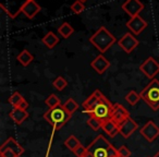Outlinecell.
I'll return each instance as SVG.
<instances>
[{
    "label": "cell",
    "instance_id": "19",
    "mask_svg": "<svg viewBox=\"0 0 159 157\" xmlns=\"http://www.w3.org/2000/svg\"><path fill=\"white\" fill-rule=\"evenodd\" d=\"M16 59H18V61L20 62L23 67H27L32 61H33V55H32L27 49H24L22 53H19Z\"/></svg>",
    "mask_w": 159,
    "mask_h": 157
},
{
    "label": "cell",
    "instance_id": "9",
    "mask_svg": "<svg viewBox=\"0 0 159 157\" xmlns=\"http://www.w3.org/2000/svg\"><path fill=\"white\" fill-rule=\"evenodd\" d=\"M146 26H147V22L139 16H133V18H131L130 20L126 22V27H128L134 35H139V34L146 29Z\"/></svg>",
    "mask_w": 159,
    "mask_h": 157
},
{
    "label": "cell",
    "instance_id": "26",
    "mask_svg": "<svg viewBox=\"0 0 159 157\" xmlns=\"http://www.w3.org/2000/svg\"><path fill=\"white\" fill-rule=\"evenodd\" d=\"M52 85L57 91H63V90L66 87V85H68V82H66V80L64 79V77L58 76L57 79L52 82Z\"/></svg>",
    "mask_w": 159,
    "mask_h": 157
},
{
    "label": "cell",
    "instance_id": "16",
    "mask_svg": "<svg viewBox=\"0 0 159 157\" xmlns=\"http://www.w3.org/2000/svg\"><path fill=\"white\" fill-rule=\"evenodd\" d=\"M9 116L14 121V123L20 126V124H22L23 122L29 118L30 115L26 110H22V109H20V108H13L10 111Z\"/></svg>",
    "mask_w": 159,
    "mask_h": 157
},
{
    "label": "cell",
    "instance_id": "29",
    "mask_svg": "<svg viewBox=\"0 0 159 157\" xmlns=\"http://www.w3.org/2000/svg\"><path fill=\"white\" fill-rule=\"evenodd\" d=\"M118 156L119 157H130L131 156V150H129L125 145H122L118 148Z\"/></svg>",
    "mask_w": 159,
    "mask_h": 157
},
{
    "label": "cell",
    "instance_id": "34",
    "mask_svg": "<svg viewBox=\"0 0 159 157\" xmlns=\"http://www.w3.org/2000/svg\"><path fill=\"white\" fill-rule=\"evenodd\" d=\"M80 1H82V2H85V1H87V0H80Z\"/></svg>",
    "mask_w": 159,
    "mask_h": 157
},
{
    "label": "cell",
    "instance_id": "17",
    "mask_svg": "<svg viewBox=\"0 0 159 157\" xmlns=\"http://www.w3.org/2000/svg\"><path fill=\"white\" fill-rule=\"evenodd\" d=\"M102 129L105 131V133L109 135L110 137H115L119 133V124H117L112 119H109L102 123Z\"/></svg>",
    "mask_w": 159,
    "mask_h": 157
},
{
    "label": "cell",
    "instance_id": "25",
    "mask_svg": "<svg viewBox=\"0 0 159 157\" xmlns=\"http://www.w3.org/2000/svg\"><path fill=\"white\" fill-rule=\"evenodd\" d=\"M139 99H142L141 95H139V94H137L135 91L129 92L128 95L125 96V100L131 105V106H134V105H136L137 103L139 102Z\"/></svg>",
    "mask_w": 159,
    "mask_h": 157
},
{
    "label": "cell",
    "instance_id": "23",
    "mask_svg": "<svg viewBox=\"0 0 159 157\" xmlns=\"http://www.w3.org/2000/svg\"><path fill=\"white\" fill-rule=\"evenodd\" d=\"M63 107H64V109L70 113V115H72L73 113H75V111L77 110V108H79V104H77L73 98H69V99H66V102L63 104Z\"/></svg>",
    "mask_w": 159,
    "mask_h": 157
},
{
    "label": "cell",
    "instance_id": "14",
    "mask_svg": "<svg viewBox=\"0 0 159 157\" xmlns=\"http://www.w3.org/2000/svg\"><path fill=\"white\" fill-rule=\"evenodd\" d=\"M91 67L98 73V74H102L105 73V71L110 67V62L108 61L106 57L104 55H99L91 62Z\"/></svg>",
    "mask_w": 159,
    "mask_h": 157
},
{
    "label": "cell",
    "instance_id": "7",
    "mask_svg": "<svg viewBox=\"0 0 159 157\" xmlns=\"http://www.w3.org/2000/svg\"><path fill=\"white\" fill-rule=\"evenodd\" d=\"M139 132H141V134L143 135L146 141L152 143L159 136V127L154 121L149 120V121L144 124L143 128L139 130Z\"/></svg>",
    "mask_w": 159,
    "mask_h": 157
},
{
    "label": "cell",
    "instance_id": "30",
    "mask_svg": "<svg viewBox=\"0 0 159 157\" xmlns=\"http://www.w3.org/2000/svg\"><path fill=\"white\" fill-rule=\"evenodd\" d=\"M73 153L76 157H84L85 154H86V147H84L83 145H80Z\"/></svg>",
    "mask_w": 159,
    "mask_h": 157
},
{
    "label": "cell",
    "instance_id": "27",
    "mask_svg": "<svg viewBox=\"0 0 159 157\" xmlns=\"http://www.w3.org/2000/svg\"><path fill=\"white\" fill-rule=\"evenodd\" d=\"M71 10H72V12H73V13H75V14L82 13V12L85 10L84 2L80 1V0H76V1H75V2H73L72 6H71Z\"/></svg>",
    "mask_w": 159,
    "mask_h": 157
},
{
    "label": "cell",
    "instance_id": "13",
    "mask_svg": "<svg viewBox=\"0 0 159 157\" xmlns=\"http://www.w3.org/2000/svg\"><path fill=\"white\" fill-rule=\"evenodd\" d=\"M130 117V113L129 111L122 106L121 104L117 103V104L113 105L112 113H111V119L116 122L117 124H121L124 120H126Z\"/></svg>",
    "mask_w": 159,
    "mask_h": 157
},
{
    "label": "cell",
    "instance_id": "3",
    "mask_svg": "<svg viewBox=\"0 0 159 157\" xmlns=\"http://www.w3.org/2000/svg\"><path fill=\"white\" fill-rule=\"evenodd\" d=\"M71 116L68 111L64 109L63 105L50 108L44 113V119L55 130H59L71 119Z\"/></svg>",
    "mask_w": 159,
    "mask_h": 157
},
{
    "label": "cell",
    "instance_id": "32",
    "mask_svg": "<svg viewBox=\"0 0 159 157\" xmlns=\"http://www.w3.org/2000/svg\"><path fill=\"white\" fill-rule=\"evenodd\" d=\"M16 108H20V109H22V110H26V109L29 108V103L25 99H23L22 102H21V104L19 105V107H16Z\"/></svg>",
    "mask_w": 159,
    "mask_h": 157
},
{
    "label": "cell",
    "instance_id": "33",
    "mask_svg": "<svg viewBox=\"0 0 159 157\" xmlns=\"http://www.w3.org/2000/svg\"><path fill=\"white\" fill-rule=\"evenodd\" d=\"M152 157H159V152H157L156 154H155V155H154V156H152Z\"/></svg>",
    "mask_w": 159,
    "mask_h": 157
},
{
    "label": "cell",
    "instance_id": "1",
    "mask_svg": "<svg viewBox=\"0 0 159 157\" xmlns=\"http://www.w3.org/2000/svg\"><path fill=\"white\" fill-rule=\"evenodd\" d=\"M84 111L89 115V117H94L100 120L104 123L105 121L111 119V113L113 109V104L106 97L104 94L96 90L91 94L82 104Z\"/></svg>",
    "mask_w": 159,
    "mask_h": 157
},
{
    "label": "cell",
    "instance_id": "18",
    "mask_svg": "<svg viewBox=\"0 0 159 157\" xmlns=\"http://www.w3.org/2000/svg\"><path fill=\"white\" fill-rule=\"evenodd\" d=\"M42 40H43V43L46 45V47L51 49L59 43V37H58L53 32H48V33L43 37Z\"/></svg>",
    "mask_w": 159,
    "mask_h": 157
},
{
    "label": "cell",
    "instance_id": "8",
    "mask_svg": "<svg viewBox=\"0 0 159 157\" xmlns=\"http://www.w3.org/2000/svg\"><path fill=\"white\" fill-rule=\"evenodd\" d=\"M39 11H40L39 5H37V3H36L34 0H30V1H25V2L23 3L22 6H21L20 9L16 11L14 18H16V16H18L20 12H22V13H24V16H26V18L33 19V18H35V16Z\"/></svg>",
    "mask_w": 159,
    "mask_h": 157
},
{
    "label": "cell",
    "instance_id": "21",
    "mask_svg": "<svg viewBox=\"0 0 159 157\" xmlns=\"http://www.w3.org/2000/svg\"><path fill=\"white\" fill-rule=\"evenodd\" d=\"M80 145H82V144H81V142H80L74 135H70V136L64 141V146H66L68 150H72V152H74Z\"/></svg>",
    "mask_w": 159,
    "mask_h": 157
},
{
    "label": "cell",
    "instance_id": "31",
    "mask_svg": "<svg viewBox=\"0 0 159 157\" xmlns=\"http://www.w3.org/2000/svg\"><path fill=\"white\" fill-rule=\"evenodd\" d=\"M0 156L1 157H19L18 155L11 150H2V152H0Z\"/></svg>",
    "mask_w": 159,
    "mask_h": 157
},
{
    "label": "cell",
    "instance_id": "22",
    "mask_svg": "<svg viewBox=\"0 0 159 157\" xmlns=\"http://www.w3.org/2000/svg\"><path fill=\"white\" fill-rule=\"evenodd\" d=\"M45 104L48 106V108H56V107L60 106L61 105V102H60L59 97H58L56 94H50V95L48 96V97L46 98V100H45Z\"/></svg>",
    "mask_w": 159,
    "mask_h": 157
},
{
    "label": "cell",
    "instance_id": "6",
    "mask_svg": "<svg viewBox=\"0 0 159 157\" xmlns=\"http://www.w3.org/2000/svg\"><path fill=\"white\" fill-rule=\"evenodd\" d=\"M139 70H141L148 79H154L159 73V62L156 61L152 57H148L147 59L139 66Z\"/></svg>",
    "mask_w": 159,
    "mask_h": 157
},
{
    "label": "cell",
    "instance_id": "20",
    "mask_svg": "<svg viewBox=\"0 0 159 157\" xmlns=\"http://www.w3.org/2000/svg\"><path fill=\"white\" fill-rule=\"evenodd\" d=\"M73 32H74V29H73L72 25L68 22L62 23V24L58 27V33H59L63 38L70 37V36L73 34Z\"/></svg>",
    "mask_w": 159,
    "mask_h": 157
},
{
    "label": "cell",
    "instance_id": "28",
    "mask_svg": "<svg viewBox=\"0 0 159 157\" xmlns=\"http://www.w3.org/2000/svg\"><path fill=\"white\" fill-rule=\"evenodd\" d=\"M87 124H89L94 131H98L99 129H102V122L94 117H89V119L87 120Z\"/></svg>",
    "mask_w": 159,
    "mask_h": 157
},
{
    "label": "cell",
    "instance_id": "10",
    "mask_svg": "<svg viewBox=\"0 0 159 157\" xmlns=\"http://www.w3.org/2000/svg\"><path fill=\"white\" fill-rule=\"evenodd\" d=\"M118 44H119V46L122 48V50H124L126 53H131L137 47L139 40H137L131 33H126L120 38Z\"/></svg>",
    "mask_w": 159,
    "mask_h": 157
},
{
    "label": "cell",
    "instance_id": "2",
    "mask_svg": "<svg viewBox=\"0 0 159 157\" xmlns=\"http://www.w3.org/2000/svg\"><path fill=\"white\" fill-rule=\"evenodd\" d=\"M84 157H119L118 148H115L104 135L99 134L86 147V154Z\"/></svg>",
    "mask_w": 159,
    "mask_h": 157
},
{
    "label": "cell",
    "instance_id": "24",
    "mask_svg": "<svg viewBox=\"0 0 159 157\" xmlns=\"http://www.w3.org/2000/svg\"><path fill=\"white\" fill-rule=\"evenodd\" d=\"M23 99H24V98H23V96L21 95L19 92H14L9 97L8 100H9V104L11 105L13 108H16V107H19V105L21 104V102H22Z\"/></svg>",
    "mask_w": 159,
    "mask_h": 157
},
{
    "label": "cell",
    "instance_id": "12",
    "mask_svg": "<svg viewBox=\"0 0 159 157\" xmlns=\"http://www.w3.org/2000/svg\"><path fill=\"white\" fill-rule=\"evenodd\" d=\"M122 9L131 16H136L139 14V12L144 9V5L139 0H126L125 2L122 5Z\"/></svg>",
    "mask_w": 159,
    "mask_h": 157
},
{
    "label": "cell",
    "instance_id": "15",
    "mask_svg": "<svg viewBox=\"0 0 159 157\" xmlns=\"http://www.w3.org/2000/svg\"><path fill=\"white\" fill-rule=\"evenodd\" d=\"M13 150L19 157H20L22 154H24V152H25L23 146L20 145V144L14 140V137H12V136L8 137V139L5 141V143H3L2 145H1V147H0V152H2V150Z\"/></svg>",
    "mask_w": 159,
    "mask_h": 157
},
{
    "label": "cell",
    "instance_id": "5",
    "mask_svg": "<svg viewBox=\"0 0 159 157\" xmlns=\"http://www.w3.org/2000/svg\"><path fill=\"white\" fill-rule=\"evenodd\" d=\"M141 98L152 109L158 110L159 109V81L157 79H152V82L144 87L141 92Z\"/></svg>",
    "mask_w": 159,
    "mask_h": 157
},
{
    "label": "cell",
    "instance_id": "11",
    "mask_svg": "<svg viewBox=\"0 0 159 157\" xmlns=\"http://www.w3.org/2000/svg\"><path fill=\"white\" fill-rule=\"evenodd\" d=\"M137 128H139V126H137L136 122L131 117H129L121 124H119V133L124 139H128L137 130Z\"/></svg>",
    "mask_w": 159,
    "mask_h": 157
},
{
    "label": "cell",
    "instance_id": "35",
    "mask_svg": "<svg viewBox=\"0 0 159 157\" xmlns=\"http://www.w3.org/2000/svg\"><path fill=\"white\" fill-rule=\"evenodd\" d=\"M26 1H30V0H26Z\"/></svg>",
    "mask_w": 159,
    "mask_h": 157
},
{
    "label": "cell",
    "instance_id": "4",
    "mask_svg": "<svg viewBox=\"0 0 159 157\" xmlns=\"http://www.w3.org/2000/svg\"><path fill=\"white\" fill-rule=\"evenodd\" d=\"M116 37L106 29L105 26H102L96 31L94 35L91 36L89 42L93 44L94 47L98 49L100 53H106L111 46L116 43Z\"/></svg>",
    "mask_w": 159,
    "mask_h": 157
}]
</instances>
